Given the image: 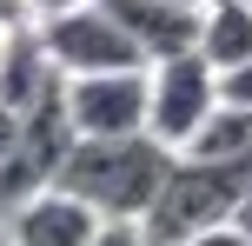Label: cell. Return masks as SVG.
I'll return each mask as SVG.
<instances>
[{
    "instance_id": "4",
    "label": "cell",
    "mask_w": 252,
    "mask_h": 246,
    "mask_svg": "<svg viewBox=\"0 0 252 246\" xmlns=\"http://www.w3.org/2000/svg\"><path fill=\"white\" fill-rule=\"evenodd\" d=\"M146 80H153V120H146V133L166 140L173 153H186L192 133L219 113V67L206 60V53H173V60H153Z\"/></svg>"
},
{
    "instance_id": "10",
    "label": "cell",
    "mask_w": 252,
    "mask_h": 246,
    "mask_svg": "<svg viewBox=\"0 0 252 246\" xmlns=\"http://www.w3.org/2000/svg\"><path fill=\"white\" fill-rule=\"evenodd\" d=\"M219 100H232V106H246V113H252V60H239V67L219 73Z\"/></svg>"
},
{
    "instance_id": "5",
    "label": "cell",
    "mask_w": 252,
    "mask_h": 246,
    "mask_svg": "<svg viewBox=\"0 0 252 246\" xmlns=\"http://www.w3.org/2000/svg\"><path fill=\"white\" fill-rule=\"evenodd\" d=\"M66 113H73V133H80V140L146 133V120H153V80H146V67L66 80Z\"/></svg>"
},
{
    "instance_id": "8",
    "label": "cell",
    "mask_w": 252,
    "mask_h": 246,
    "mask_svg": "<svg viewBox=\"0 0 252 246\" xmlns=\"http://www.w3.org/2000/svg\"><path fill=\"white\" fill-rule=\"evenodd\" d=\"M199 53L226 73V67L252 60V0H206L199 13Z\"/></svg>"
},
{
    "instance_id": "12",
    "label": "cell",
    "mask_w": 252,
    "mask_h": 246,
    "mask_svg": "<svg viewBox=\"0 0 252 246\" xmlns=\"http://www.w3.org/2000/svg\"><path fill=\"white\" fill-rule=\"evenodd\" d=\"M0 27H13V34H27V27H33V13H27V0H0Z\"/></svg>"
},
{
    "instance_id": "9",
    "label": "cell",
    "mask_w": 252,
    "mask_h": 246,
    "mask_svg": "<svg viewBox=\"0 0 252 246\" xmlns=\"http://www.w3.org/2000/svg\"><path fill=\"white\" fill-rule=\"evenodd\" d=\"M20 140H27V113H20L13 100H0V167L20 153Z\"/></svg>"
},
{
    "instance_id": "13",
    "label": "cell",
    "mask_w": 252,
    "mask_h": 246,
    "mask_svg": "<svg viewBox=\"0 0 252 246\" xmlns=\"http://www.w3.org/2000/svg\"><path fill=\"white\" fill-rule=\"evenodd\" d=\"M73 7H87V0H27V13H33V27H40V20H53V13H73Z\"/></svg>"
},
{
    "instance_id": "6",
    "label": "cell",
    "mask_w": 252,
    "mask_h": 246,
    "mask_svg": "<svg viewBox=\"0 0 252 246\" xmlns=\"http://www.w3.org/2000/svg\"><path fill=\"white\" fill-rule=\"evenodd\" d=\"M100 213L87 207V200H73L66 186H47V193H33L27 207H13V246H100L106 240Z\"/></svg>"
},
{
    "instance_id": "2",
    "label": "cell",
    "mask_w": 252,
    "mask_h": 246,
    "mask_svg": "<svg viewBox=\"0 0 252 246\" xmlns=\"http://www.w3.org/2000/svg\"><path fill=\"white\" fill-rule=\"evenodd\" d=\"M246 186H252V167H239V160L179 153L159 200H153V213L139 220V233H146V246H192L199 233H213V226H226L239 213Z\"/></svg>"
},
{
    "instance_id": "1",
    "label": "cell",
    "mask_w": 252,
    "mask_h": 246,
    "mask_svg": "<svg viewBox=\"0 0 252 246\" xmlns=\"http://www.w3.org/2000/svg\"><path fill=\"white\" fill-rule=\"evenodd\" d=\"M173 146L153 140V133H120V140H73V153H66L60 180L73 200H87L100 220L113 226H139L153 213V200H159L166 173H173Z\"/></svg>"
},
{
    "instance_id": "3",
    "label": "cell",
    "mask_w": 252,
    "mask_h": 246,
    "mask_svg": "<svg viewBox=\"0 0 252 246\" xmlns=\"http://www.w3.org/2000/svg\"><path fill=\"white\" fill-rule=\"evenodd\" d=\"M33 40H40V53H47L66 80H80V73H126V67H146V53L133 47V34L120 27V13L106 7V0H87V7H73V13L40 20Z\"/></svg>"
},
{
    "instance_id": "11",
    "label": "cell",
    "mask_w": 252,
    "mask_h": 246,
    "mask_svg": "<svg viewBox=\"0 0 252 246\" xmlns=\"http://www.w3.org/2000/svg\"><path fill=\"white\" fill-rule=\"evenodd\" d=\"M192 246H252V233H246L239 220H226V226H213V233H199Z\"/></svg>"
},
{
    "instance_id": "7",
    "label": "cell",
    "mask_w": 252,
    "mask_h": 246,
    "mask_svg": "<svg viewBox=\"0 0 252 246\" xmlns=\"http://www.w3.org/2000/svg\"><path fill=\"white\" fill-rule=\"evenodd\" d=\"M120 13V27L133 34V47L153 60H173V53H199V13L206 7H179V0H106Z\"/></svg>"
},
{
    "instance_id": "15",
    "label": "cell",
    "mask_w": 252,
    "mask_h": 246,
    "mask_svg": "<svg viewBox=\"0 0 252 246\" xmlns=\"http://www.w3.org/2000/svg\"><path fill=\"white\" fill-rule=\"evenodd\" d=\"M179 7H206V0H179Z\"/></svg>"
},
{
    "instance_id": "14",
    "label": "cell",
    "mask_w": 252,
    "mask_h": 246,
    "mask_svg": "<svg viewBox=\"0 0 252 246\" xmlns=\"http://www.w3.org/2000/svg\"><path fill=\"white\" fill-rule=\"evenodd\" d=\"M232 220H239L246 233H252V186H246V200H239V213H232Z\"/></svg>"
}]
</instances>
